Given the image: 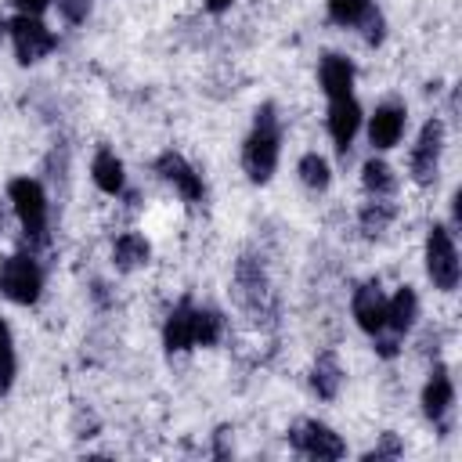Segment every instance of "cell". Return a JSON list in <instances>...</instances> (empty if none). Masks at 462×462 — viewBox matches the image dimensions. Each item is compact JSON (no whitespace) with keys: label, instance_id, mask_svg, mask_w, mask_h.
Returning <instances> with one entry per match:
<instances>
[{"label":"cell","instance_id":"cell-1","mask_svg":"<svg viewBox=\"0 0 462 462\" xmlns=\"http://www.w3.org/2000/svg\"><path fill=\"white\" fill-rule=\"evenodd\" d=\"M242 166H245L249 180H256V184L271 180V173L278 166V119H274V105H263L256 112V126H253V134L245 141Z\"/></svg>","mask_w":462,"mask_h":462},{"label":"cell","instance_id":"cell-2","mask_svg":"<svg viewBox=\"0 0 462 462\" xmlns=\"http://www.w3.org/2000/svg\"><path fill=\"white\" fill-rule=\"evenodd\" d=\"M7 195L14 202V213H18L22 227H25V235L43 242L47 238V199H43V188L36 180H29V177H18V180L7 184Z\"/></svg>","mask_w":462,"mask_h":462},{"label":"cell","instance_id":"cell-3","mask_svg":"<svg viewBox=\"0 0 462 462\" xmlns=\"http://www.w3.org/2000/svg\"><path fill=\"white\" fill-rule=\"evenodd\" d=\"M426 271H430L433 285L444 292H451L458 285V253H455L448 227H440V224H433L430 238H426Z\"/></svg>","mask_w":462,"mask_h":462},{"label":"cell","instance_id":"cell-4","mask_svg":"<svg viewBox=\"0 0 462 462\" xmlns=\"http://www.w3.org/2000/svg\"><path fill=\"white\" fill-rule=\"evenodd\" d=\"M40 285H43V274L40 267L32 263V256H7L4 267H0V292L14 303H36L40 296Z\"/></svg>","mask_w":462,"mask_h":462},{"label":"cell","instance_id":"cell-5","mask_svg":"<svg viewBox=\"0 0 462 462\" xmlns=\"http://www.w3.org/2000/svg\"><path fill=\"white\" fill-rule=\"evenodd\" d=\"M7 32H11V40H14V54H18V61H40L43 54H51L54 51V32L40 22V18H32V14H18L11 25H7Z\"/></svg>","mask_w":462,"mask_h":462},{"label":"cell","instance_id":"cell-6","mask_svg":"<svg viewBox=\"0 0 462 462\" xmlns=\"http://www.w3.org/2000/svg\"><path fill=\"white\" fill-rule=\"evenodd\" d=\"M289 440H292L296 451H303L310 458H343V451H346L343 440L328 426H321V422H300Z\"/></svg>","mask_w":462,"mask_h":462},{"label":"cell","instance_id":"cell-7","mask_svg":"<svg viewBox=\"0 0 462 462\" xmlns=\"http://www.w3.org/2000/svg\"><path fill=\"white\" fill-rule=\"evenodd\" d=\"M440 141H444V126L437 119H430L419 134V144L411 152V177L419 184H430L437 177V162H440Z\"/></svg>","mask_w":462,"mask_h":462},{"label":"cell","instance_id":"cell-8","mask_svg":"<svg viewBox=\"0 0 462 462\" xmlns=\"http://www.w3.org/2000/svg\"><path fill=\"white\" fill-rule=\"evenodd\" d=\"M354 318L372 336H379L386 328V296H383V289L375 282H368V285L357 289V296H354Z\"/></svg>","mask_w":462,"mask_h":462},{"label":"cell","instance_id":"cell-9","mask_svg":"<svg viewBox=\"0 0 462 462\" xmlns=\"http://www.w3.org/2000/svg\"><path fill=\"white\" fill-rule=\"evenodd\" d=\"M357 126H361V108H357V101H354L350 94H346V97H336L332 108H328V134H332V141H336L339 152L350 148Z\"/></svg>","mask_w":462,"mask_h":462},{"label":"cell","instance_id":"cell-10","mask_svg":"<svg viewBox=\"0 0 462 462\" xmlns=\"http://www.w3.org/2000/svg\"><path fill=\"white\" fill-rule=\"evenodd\" d=\"M155 166H159V173H162V177H166V180H170L184 199H191V202H199V199H202V180H199V173H195V170H191L177 152L159 155V162H155Z\"/></svg>","mask_w":462,"mask_h":462},{"label":"cell","instance_id":"cell-11","mask_svg":"<svg viewBox=\"0 0 462 462\" xmlns=\"http://www.w3.org/2000/svg\"><path fill=\"white\" fill-rule=\"evenodd\" d=\"M401 130H404V108H397V105H379L375 116H372V123H368L372 144H375V148H393L397 137H401Z\"/></svg>","mask_w":462,"mask_h":462},{"label":"cell","instance_id":"cell-12","mask_svg":"<svg viewBox=\"0 0 462 462\" xmlns=\"http://www.w3.org/2000/svg\"><path fill=\"white\" fill-rule=\"evenodd\" d=\"M162 343H166V350H188L195 343V307L191 303L173 307V314L166 318V328H162Z\"/></svg>","mask_w":462,"mask_h":462},{"label":"cell","instance_id":"cell-13","mask_svg":"<svg viewBox=\"0 0 462 462\" xmlns=\"http://www.w3.org/2000/svg\"><path fill=\"white\" fill-rule=\"evenodd\" d=\"M321 87H325V94H328L332 101H336V97H346L350 87H354V69H350V61L339 58V54H328V58L321 61Z\"/></svg>","mask_w":462,"mask_h":462},{"label":"cell","instance_id":"cell-14","mask_svg":"<svg viewBox=\"0 0 462 462\" xmlns=\"http://www.w3.org/2000/svg\"><path fill=\"white\" fill-rule=\"evenodd\" d=\"M451 401H455L451 375H448L444 368H437V372L430 375L426 390H422V408H426V415H430V419H444V411L451 408Z\"/></svg>","mask_w":462,"mask_h":462},{"label":"cell","instance_id":"cell-15","mask_svg":"<svg viewBox=\"0 0 462 462\" xmlns=\"http://www.w3.org/2000/svg\"><path fill=\"white\" fill-rule=\"evenodd\" d=\"M415 314H419V300L411 289H401L393 300H386V325L393 328V336L408 332L415 325Z\"/></svg>","mask_w":462,"mask_h":462},{"label":"cell","instance_id":"cell-16","mask_svg":"<svg viewBox=\"0 0 462 462\" xmlns=\"http://www.w3.org/2000/svg\"><path fill=\"white\" fill-rule=\"evenodd\" d=\"M90 170H94V184H97L101 191H108V195L123 191V162H119L112 152H97Z\"/></svg>","mask_w":462,"mask_h":462},{"label":"cell","instance_id":"cell-17","mask_svg":"<svg viewBox=\"0 0 462 462\" xmlns=\"http://www.w3.org/2000/svg\"><path fill=\"white\" fill-rule=\"evenodd\" d=\"M112 256H116V267H119V271H134L137 263L148 260V242H144L141 235H134V231H130V235H119Z\"/></svg>","mask_w":462,"mask_h":462},{"label":"cell","instance_id":"cell-18","mask_svg":"<svg viewBox=\"0 0 462 462\" xmlns=\"http://www.w3.org/2000/svg\"><path fill=\"white\" fill-rule=\"evenodd\" d=\"M361 180H365V188L372 195H390L397 188V177H393V170L383 159H368L365 170H361Z\"/></svg>","mask_w":462,"mask_h":462},{"label":"cell","instance_id":"cell-19","mask_svg":"<svg viewBox=\"0 0 462 462\" xmlns=\"http://www.w3.org/2000/svg\"><path fill=\"white\" fill-rule=\"evenodd\" d=\"M339 379H343V372H339V365H336V357L332 354H321L318 357V365H314V390H318V397H336V390H339Z\"/></svg>","mask_w":462,"mask_h":462},{"label":"cell","instance_id":"cell-20","mask_svg":"<svg viewBox=\"0 0 462 462\" xmlns=\"http://www.w3.org/2000/svg\"><path fill=\"white\" fill-rule=\"evenodd\" d=\"M328 14L339 25H357L361 18L372 14V4L368 0H328Z\"/></svg>","mask_w":462,"mask_h":462},{"label":"cell","instance_id":"cell-21","mask_svg":"<svg viewBox=\"0 0 462 462\" xmlns=\"http://www.w3.org/2000/svg\"><path fill=\"white\" fill-rule=\"evenodd\" d=\"M300 177H303V184L307 188H328V162L318 155V152H310V155H303L300 159Z\"/></svg>","mask_w":462,"mask_h":462},{"label":"cell","instance_id":"cell-22","mask_svg":"<svg viewBox=\"0 0 462 462\" xmlns=\"http://www.w3.org/2000/svg\"><path fill=\"white\" fill-rule=\"evenodd\" d=\"M11 383H14V343H11L7 325L0 321V393H7Z\"/></svg>","mask_w":462,"mask_h":462},{"label":"cell","instance_id":"cell-23","mask_svg":"<svg viewBox=\"0 0 462 462\" xmlns=\"http://www.w3.org/2000/svg\"><path fill=\"white\" fill-rule=\"evenodd\" d=\"M220 339V314L217 310H195V343L213 346Z\"/></svg>","mask_w":462,"mask_h":462},{"label":"cell","instance_id":"cell-24","mask_svg":"<svg viewBox=\"0 0 462 462\" xmlns=\"http://www.w3.org/2000/svg\"><path fill=\"white\" fill-rule=\"evenodd\" d=\"M390 217H393V206H390V202H372V206L361 213V227H365V235H379V231L390 224Z\"/></svg>","mask_w":462,"mask_h":462},{"label":"cell","instance_id":"cell-25","mask_svg":"<svg viewBox=\"0 0 462 462\" xmlns=\"http://www.w3.org/2000/svg\"><path fill=\"white\" fill-rule=\"evenodd\" d=\"M58 11H61L69 22H83L87 11H90V0H58Z\"/></svg>","mask_w":462,"mask_h":462},{"label":"cell","instance_id":"cell-26","mask_svg":"<svg viewBox=\"0 0 462 462\" xmlns=\"http://www.w3.org/2000/svg\"><path fill=\"white\" fill-rule=\"evenodd\" d=\"M47 4H51V0H14L18 14H32V18H36V14H40V11L47 7Z\"/></svg>","mask_w":462,"mask_h":462},{"label":"cell","instance_id":"cell-27","mask_svg":"<svg viewBox=\"0 0 462 462\" xmlns=\"http://www.w3.org/2000/svg\"><path fill=\"white\" fill-rule=\"evenodd\" d=\"M397 451H401V448H397V440L386 433V440H383V444H379V448H375L368 458H383V455H397Z\"/></svg>","mask_w":462,"mask_h":462},{"label":"cell","instance_id":"cell-28","mask_svg":"<svg viewBox=\"0 0 462 462\" xmlns=\"http://www.w3.org/2000/svg\"><path fill=\"white\" fill-rule=\"evenodd\" d=\"M206 7L209 11H224V7H231V0H206Z\"/></svg>","mask_w":462,"mask_h":462},{"label":"cell","instance_id":"cell-29","mask_svg":"<svg viewBox=\"0 0 462 462\" xmlns=\"http://www.w3.org/2000/svg\"><path fill=\"white\" fill-rule=\"evenodd\" d=\"M4 32H7V25H4V18H0V36H4Z\"/></svg>","mask_w":462,"mask_h":462},{"label":"cell","instance_id":"cell-30","mask_svg":"<svg viewBox=\"0 0 462 462\" xmlns=\"http://www.w3.org/2000/svg\"><path fill=\"white\" fill-rule=\"evenodd\" d=\"M0 220H4V217H0Z\"/></svg>","mask_w":462,"mask_h":462}]
</instances>
